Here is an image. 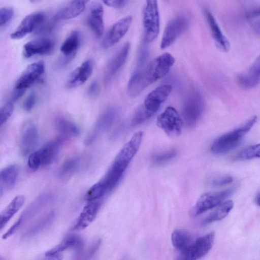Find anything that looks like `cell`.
<instances>
[{
    "label": "cell",
    "mask_w": 260,
    "mask_h": 260,
    "mask_svg": "<svg viewBox=\"0 0 260 260\" xmlns=\"http://www.w3.org/2000/svg\"><path fill=\"white\" fill-rule=\"evenodd\" d=\"M172 90L171 85L164 84L148 93L143 104L136 110L132 119L133 125L142 123L153 116L170 94Z\"/></svg>",
    "instance_id": "1"
},
{
    "label": "cell",
    "mask_w": 260,
    "mask_h": 260,
    "mask_svg": "<svg viewBox=\"0 0 260 260\" xmlns=\"http://www.w3.org/2000/svg\"><path fill=\"white\" fill-rule=\"evenodd\" d=\"M254 116L241 126L228 132L216 139L212 143L211 150L215 154H224L237 147L257 121Z\"/></svg>",
    "instance_id": "2"
},
{
    "label": "cell",
    "mask_w": 260,
    "mask_h": 260,
    "mask_svg": "<svg viewBox=\"0 0 260 260\" xmlns=\"http://www.w3.org/2000/svg\"><path fill=\"white\" fill-rule=\"evenodd\" d=\"M62 143V139L50 141L38 150L31 153L27 160L28 167L36 171L51 164L56 157Z\"/></svg>",
    "instance_id": "3"
},
{
    "label": "cell",
    "mask_w": 260,
    "mask_h": 260,
    "mask_svg": "<svg viewBox=\"0 0 260 260\" xmlns=\"http://www.w3.org/2000/svg\"><path fill=\"white\" fill-rule=\"evenodd\" d=\"M175 61L169 53H164L154 58L145 68L144 80L146 86L166 76Z\"/></svg>",
    "instance_id": "4"
},
{
    "label": "cell",
    "mask_w": 260,
    "mask_h": 260,
    "mask_svg": "<svg viewBox=\"0 0 260 260\" xmlns=\"http://www.w3.org/2000/svg\"><path fill=\"white\" fill-rule=\"evenodd\" d=\"M143 20L145 42L151 43L157 37L159 31V15L156 1L146 2Z\"/></svg>",
    "instance_id": "5"
},
{
    "label": "cell",
    "mask_w": 260,
    "mask_h": 260,
    "mask_svg": "<svg viewBox=\"0 0 260 260\" xmlns=\"http://www.w3.org/2000/svg\"><path fill=\"white\" fill-rule=\"evenodd\" d=\"M143 132L136 133L116 156L111 167L123 174L125 170L138 151L142 141Z\"/></svg>",
    "instance_id": "6"
},
{
    "label": "cell",
    "mask_w": 260,
    "mask_h": 260,
    "mask_svg": "<svg viewBox=\"0 0 260 260\" xmlns=\"http://www.w3.org/2000/svg\"><path fill=\"white\" fill-rule=\"evenodd\" d=\"M235 187H233L224 190L208 192L202 194L198 200L193 207L191 213L193 216H198L204 212L218 206L224 200L233 193Z\"/></svg>",
    "instance_id": "7"
},
{
    "label": "cell",
    "mask_w": 260,
    "mask_h": 260,
    "mask_svg": "<svg viewBox=\"0 0 260 260\" xmlns=\"http://www.w3.org/2000/svg\"><path fill=\"white\" fill-rule=\"evenodd\" d=\"M204 109V101L201 93L197 90L192 91L186 99L182 110L186 124L189 127L196 125L200 118Z\"/></svg>",
    "instance_id": "8"
},
{
    "label": "cell",
    "mask_w": 260,
    "mask_h": 260,
    "mask_svg": "<svg viewBox=\"0 0 260 260\" xmlns=\"http://www.w3.org/2000/svg\"><path fill=\"white\" fill-rule=\"evenodd\" d=\"M214 238V233L211 232L196 238L188 248L181 252L177 260H198L201 258L211 249Z\"/></svg>",
    "instance_id": "9"
},
{
    "label": "cell",
    "mask_w": 260,
    "mask_h": 260,
    "mask_svg": "<svg viewBox=\"0 0 260 260\" xmlns=\"http://www.w3.org/2000/svg\"><path fill=\"white\" fill-rule=\"evenodd\" d=\"M156 124L169 136H177L181 132L183 121L176 110L169 106L158 116Z\"/></svg>",
    "instance_id": "10"
},
{
    "label": "cell",
    "mask_w": 260,
    "mask_h": 260,
    "mask_svg": "<svg viewBox=\"0 0 260 260\" xmlns=\"http://www.w3.org/2000/svg\"><path fill=\"white\" fill-rule=\"evenodd\" d=\"M51 196L49 194H43L39 197L32 202L24 211L19 218L13 225L3 236V238H7L13 235L17 230L24 223L39 213L50 201Z\"/></svg>",
    "instance_id": "11"
},
{
    "label": "cell",
    "mask_w": 260,
    "mask_h": 260,
    "mask_svg": "<svg viewBox=\"0 0 260 260\" xmlns=\"http://www.w3.org/2000/svg\"><path fill=\"white\" fill-rule=\"evenodd\" d=\"M189 20L184 16H178L170 20L164 29L160 48L165 49L171 46L188 27Z\"/></svg>",
    "instance_id": "12"
},
{
    "label": "cell",
    "mask_w": 260,
    "mask_h": 260,
    "mask_svg": "<svg viewBox=\"0 0 260 260\" xmlns=\"http://www.w3.org/2000/svg\"><path fill=\"white\" fill-rule=\"evenodd\" d=\"M45 71V64L43 61L31 63L22 73L16 81L15 88L25 90L42 80Z\"/></svg>",
    "instance_id": "13"
},
{
    "label": "cell",
    "mask_w": 260,
    "mask_h": 260,
    "mask_svg": "<svg viewBox=\"0 0 260 260\" xmlns=\"http://www.w3.org/2000/svg\"><path fill=\"white\" fill-rule=\"evenodd\" d=\"M117 115V110L111 107L106 110L99 117L92 129L85 139V144L89 145L94 143L112 125Z\"/></svg>",
    "instance_id": "14"
},
{
    "label": "cell",
    "mask_w": 260,
    "mask_h": 260,
    "mask_svg": "<svg viewBox=\"0 0 260 260\" xmlns=\"http://www.w3.org/2000/svg\"><path fill=\"white\" fill-rule=\"evenodd\" d=\"M44 19L45 15L42 12H34L27 15L11 34L10 38L13 40L24 38L40 26Z\"/></svg>",
    "instance_id": "15"
},
{
    "label": "cell",
    "mask_w": 260,
    "mask_h": 260,
    "mask_svg": "<svg viewBox=\"0 0 260 260\" xmlns=\"http://www.w3.org/2000/svg\"><path fill=\"white\" fill-rule=\"evenodd\" d=\"M132 16H126L114 23L107 34L103 42L105 48L117 43L126 34L132 22Z\"/></svg>",
    "instance_id": "16"
},
{
    "label": "cell",
    "mask_w": 260,
    "mask_h": 260,
    "mask_svg": "<svg viewBox=\"0 0 260 260\" xmlns=\"http://www.w3.org/2000/svg\"><path fill=\"white\" fill-rule=\"evenodd\" d=\"M102 204L101 199L87 201L72 230L80 231L87 228L95 218Z\"/></svg>",
    "instance_id": "17"
},
{
    "label": "cell",
    "mask_w": 260,
    "mask_h": 260,
    "mask_svg": "<svg viewBox=\"0 0 260 260\" xmlns=\"http://www.w3.org/2000/svg\"><path fill=\"white\" fill-rule=\"evenodd\" d=\"M54 43L47 38H41L31 40L23 46V54L26 58L36 55H46L52 51Z\"/></svg>",
    "instance_id": "18"
},
{
    "label": "cell",
    "mask_w": 260,
    "mask_h": 260,
    "mask_svg": "<svg viewBox=\"0 0 260 260\" xmlns=\"http://www.w3.org/2000/svg\"><path fill=\"white\" fill-rule=\"evenodd\" d=\"M237 81L243 88L249 89L260 83V54L247 69L237 76Z\"/></svg>",
    "instance_id": "19"
},
{
    "label": "cell",
    "mask_w": 260,
    "mask_h": 260,
    "mask_svg": "<svg viewBox=\"0 0 260 260\" xmlns=\"http://www.w3.org/2000/svg\"><path fill=\"white\" fill-rule=\"evenodd\" d=\"M92 61L88 59L75 69L69 75L67 86L70 88H75L85 83L92 74Z\"/></svg>",
    "instance_id": "20"
},
{
    "label": "cell",
    "mask_w": 260,
    "mask_h": 260,
    "mask_svg": "<svg viewBox=\"0 0 260 260\" xmlns=\"http://www.w3.org/2000/svg\"><path fill=\"white\" fill-rule=\"evenodd\" d=\"M205 16L216 45L222 51H228L230 48V43L223 34L214 16L208 10L205 11Z\"/></svg>",
    "instance_id": "21"
},
{
    "label": "cell",
    "mask_w": 260,
    "mask_h": 260,
    "mask_svg": "<svg viewBox=\"0 0 260 260\" xmlns=\"http://www.w3.org/2000/svg\"><path fill=\"white\" fill-rule=\"evenodd\" d=\"M130 47V43L127 42L112 59L105 74L106 82L114 77L123 67L127 58Z\"/></svg>",
    "instance_id": "22"
},
{
    "label": "cell",
    "mask_w": 260,
    "mask_h": 260,
    "mask_svg": "<svg viewBox=\"0 0 260 260\" xmlns=\"http://www.w3.org/2000/svg\"><path fill=\"white\" fill-rule=\"evenodd\" d=\"M104 8L98 3L92 4L90 8L87 23L98 37H101L104 31Z\"/></svg>",
    "instance_id": "23"
},
{
    "label": "cell",
    "mask_w": 260,
    "mask_h": 260,
    "mask_svg": "<svg viewBox=\"0 0 260 260\" xmlns=\"http://www.w3.org/2000/svg\"><path fill=\"white\" fill-rule=\"evenodd\" d=\"M83 247V241L81 237L76 234L67 235L60 243L46 251V256H51L59 253L69 249H74L80 251Z\"/></svg>",
    "instance_id": "24"
},
{
    "label": "cell",
    "mask_w": 260,
    "mask_h": 260,
    "mask_svg": "<svg viewBox=\"0 0 260 260\" xmlns=\"http://www.w3.org/2000/svg\"><path fill=\"white\" fill-rule=\"evenodd\" d=\"M87 2L85 1H70L57 11L54 18L61 20L75 18L83 12Z\"/></svg>",
    "instance_id": "25"
},
{
    "label": "cell",
    "mask_w": 260,
    "mask_h": 260,
    "mask_svg": "<svg viewBox=\"0 0 260 260\" xmlns=\"http://www.w3.org/2000/svg\"><path fill=\"white\" fill-rule=\"evenodd\" d=\"M81 42L79 32L73 30L66 38L60 46V51L66 57V61H68L75 56Z\"/></svg>",
    "instance_id": "26"
},
{
    "label": "cell",
    "mask_w": 260,
    "mask_h": 260,
    "mask_svg": "<svg viewBox=\"0 0 260 260\" xmlns=\"http://www.w3.org/2000/svg\"><path fill=\"white\" fill-rule=\"evenodd\" d=\"M19 174L18 167L16 165H9L0 172V193L13 188Z\"/></svg>",
    "instance_id": "27"
},
{
    "label": "cell",
    "mask_w": 260,
    "mask_h": 260,
    "mask_svg": "<svg viewBox=\"0 0 260 260\" xmlns=\"http://www.w3.org/2000/svg\"><path fill=\"white\" fill-rule=\"evenodd\" d=\"M38 130L34 124L28 125L21 137L20 149L23 156L28 155L36 146L38 140Z\"/></svg>",
    "instance_id": "28"
},
{
    "label": "cell",
    "mask_w": 260,
    "mask_h": 260,
    "mask_svg": "<svg viewBox=\"0 0 260 260\" xmlns=\"http://www.w3.org/2000/svg\"><path fill=\"white\" fill-rule=\"evenodd\" d=\"M196 239L192 234L182 229L174 230L171 235V240L174 247L181 252L188 248Z\"/></svg>",
    "instance_id": "29"
},
{
    "label": "cell",
    "mask_w": 260,
    "mask_h": 260,
    "mask_svg": "<svg viewBox=\"0 0 260 260\" xmlns=\"http://www.w3.org/2000/svg\"><path fill=\"white\" fill-rule=\"evenodd\" d=\"M25 197L23 195L15 197L0 215V228L2 230L7 222L23 206Z\"/></svg>",
    "instance_id": "30"
},
{
    "label": "cell",
    "mask_w": 260,
    "mask_h": 260,
    "mask_svg": "<svg viewBox=\"0 0 260 260\" xmlns=\"http://www.w3.org/2000/svg\"><path fill=\"white\" fill-rule=\"evenodd\" d=\"M234 203L231 200L224 201L203 220V224L220 220L224 218L232 210Z\"/></svg>",
    "instance_id": "31"
},
{
    "label": "cell",
    "mask_w": 260,
    "mask_h": 260,
    "mask_svg": "<svg viewBox=\"0 0 260 260\" xmlns=\"http://www.w3.org/2000/svg\"><path fill=\"white\" fill-rule=\"evenodd\" d=\"M55 126L57 131L65 137H76L80 134L79 128L75 123L62 117L56 119Z\"/></svg>",
    "instance_id": "32"
},
{
    "label": "cell",
    "mask_w": 260,
    "mask_h": 260,
    "mask_svg": "<svg viewBox=\"0 0 260 260\" xmlns=\"http://www.w3.org/2000/svg\"><path fill=\"white\" fill-rule=\"evenodd\" d=\"M80 159L78 156H72L67 159L60 166L58 175L60 178H66L72 175L79 168Z\"/></svg>",
    "instance_id": "33"
},
{
    "label": "cell",
    "mask_w": 260,
    "mask_h": 260,
    "mask_svg": "<svg viewBox=\"0 0 260 260\" xmlns=\"http://www.w3.org/2000/svg\"><path fill=\"white\" fill-rule=\"evenodd\" d=\"M54 215V212H50L43 216L27 231L25 235L32 236L41 231L51 222Z\"/></svg>",
    "instance_id": "34"
},
{
    "label": "cell",
    "mask_w": 260,
    "mask_h": 260,
    "mask_svg": "<svg viewBox=\"0 0 260 260\" xmlns=\"http://www.w3.org/2000/svg\"><path fill=\"white\" fill-rule=\"evenodd\" d=\"M237 157L240 160L260 158V143L250 146L243 149Z\"/></svg>",
    "instance_id": "35"
},
{
    "label": "cell",
    "mask_w": 260,
    "mask_h": 260,
    "mask_svg": "<svg viewBox=\"0 0 260 260\" xmlns=\"http://www.w3.org/2000/svg\"><path fill=\"white\" fill-rule=\"evenodd\" d=\"M14 110L13 103L9 101L6 103L0 110V123L2 125L6 122L12 115Z\"/></svg>",
    "instance_id": "36"
},
{
    "label": "cell",
    "mask_w": 260,
    "mask_h": 260,
    "mask_svg": "<svg viewBox=\"0 0 260 260\" xmlns=\"http://www.w3.org/2000/svg\"><path fill=\"white\" fill-rule=\"evenodd\" d=\"M176 155V152L175 150H171L153 156L152 160L154 164L161 165L169 161Z\"/></svg>",
    "instance_id": "37"
},
{
    "label": "cell",
    "mask_w": 260,
    "mask_h": 260,
    "mask_svg": "<svg viewBox=\"0 0 260 260\" xmlns=\"http://www.w3.org/2000/svg\"><path fill=\"white\" fill-rule=\"evenodd\" d=\"M14 14L13 9L9 6H5L0 9V25L2 27L6 25L12 18Z\"/></svg>",
    "instance_id": "38"
},
{
    "label": "cell",
    "mask_w": 260,
    "mask_h": 260,
    "mask_svg": "<svg viewBox=\"0 0 260 260\" xmlns=\"http://www.w3.org/2000/svg\"><path fill=\"white\" fill-rule=\"evenodd\" d=\"M36 102V95L34 92H31L25 99L23 108L24 110L29 112L32 110Z\"/></svg>",
    "instance_id": "39"
},
{
    "label": "cell",
    "mask_w": 260,
    "mask_h": 260,
    "mask_svg": "<svg viewBox=\"0 0 260 260\" xmlns=\"http://www.w3.org/2000/svg\"><path fill=\"white\" fill-rule=\"evenodd\" d=\"M99 245L100 242H96L86 252L81 253V255H79V259L77 260H91Z\"/></svg>",
    "instance_id": "40"
},
{
    "label": "cell",
    "mask_w": 260,
    "mask_h": 260,
    "mask_svg": "<svg viewBox=\"0 0 260 260\" xmlns=\"http://www.w3.org/2000/svg\"><path fill=\"white\" fill-rule=\"evenodd\" d=\"M103 2L107 6L116 9L124 8L128 3V1L112 0L103 1Z\"/></svg>",
    "instance_id": "41"
},
{
    "label": "cell",
    "mask_w": 260,
    "mask_h": 260,
    "mask_svg": "<svg viewBox=\"0 0 260 260\" xmlns=\"http://www.w3.org/2000/svg\"><path fill=\"white\" fill-rule=\"evenodd\" d=\"M100 92V85L96 80L93 81L89 86L87 93L90 97H96Z\"/></svg>",
    "instance_id": "42"
},
{
    "label": "cell",
    "mask_w": 260,
    "mask_h": 260,
    "mask_svg": "<svg viewBox=\"0 0 260 260\" xmlns=\"http://www.w3.org/2000/svg\"><path fill=\"white\" fill-rule=\"evenodd\" d=\"M233 181V178L231 176H226L215 180L213 184L216 186H222L230 184Z\"/></svg>",
    "instance_id": "43"
},
{
    "label": "cell",
    "mask_w": 260,
    "mask_h": 260,
    "mask_svg": "<svg viewBox=\"0 0 260 260\" xmlns=\"http://www.w3.org/2000/svg\"><path fill=\"white\" fill-rule=\"evenodd\" d=\"M260 16V6L251 10L247 14L249 19H253Z\"/></svg>",
    "instance_id": "44"
},
{
    "label": "cell",
    "mask_w": 260,
    "mask_h": 260,
    "mask_svg": "<svg viewBox=\"0 0 260 260\" xmlns=\"http://www.w3.org/2000/svg\"><path fill=\"white\" fill-rule=\"evenodd\" d=\"M25 91V90L19 89L15 88L12 95L11 101L13 102L18 100L20 98H21L22 96Z\"/></svg>",
    "instance_id": "45"
},
{
    "label": "cell",
    "mask_w": 260,
    "mask_h": 260,
    "mask_svg": "<svg viewBox=\"0 0 260 260\" xmlns=\"http://www.w3.org/2000/svg\"><path fill=\"white\" fill-rule=\"evenodd\" d=\"M42 260H62V257L60 254L46 256Z\"/></svg>",
    "instance_id": "46"
},
{
    "label": "cell",
    "mask_w": 260,
    "mask_h": 260,
    "mask_svg": "<svg viewBox=\"0 0 260 260\" xmlns=\"http://www.w3.org/2000/svg\"><path fill=\"white\" fill-rule=\"evenodd\" d=\"M255 201L256 204L260 206V193L257 196Z\"/></svg>",
    "instance_id": "47"
},
{
    "label": "cell",
    "mask_w": 260,
    "mask_h": 260,
    "mask_svg": "<svg viewBox=\"0 0 260 260\" xmlns=\"http://www.w3.org/2000/svg\"><path fill=\"white\" fill-rule=\"evenodd\" d=\"M258 26V29H260V22L259 23Z\"/></svg>",
    "instance_id": "48"
}]
</instances>
